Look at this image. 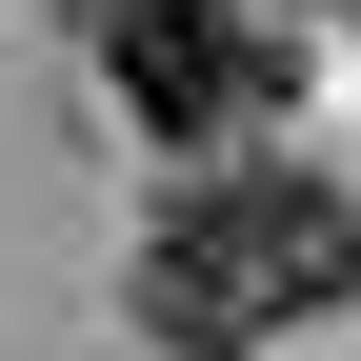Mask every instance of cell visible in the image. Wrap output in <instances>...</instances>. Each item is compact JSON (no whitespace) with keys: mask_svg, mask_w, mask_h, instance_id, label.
<instances>
[{"mask_svg":"<svg viewBox=\"0 0 361 361\" xmlns=\"http://www.w3.org/2000/svg\"><path fill=\"white\" fill-rule=\"evenodd\" d=\"M80 61H101V101H121V141H161V161H201V180L281 141V20H261V0H141V20H101Z\"/></svg>","mask_w":361,"mask_h":361,"instance_id":"cell-1","label":"cell"},{"mask_svg":"<svg viewBox=\"0 0 361 361\" xmlns=\"http://www.w3.org/2000/svg\"><path fill=\"white\" fill-rule=\"evenodd\" d=\"M201 201H221V241H241L261 341H301V322H341V301H361V201H341L322 161H281V141H261V161H221Z\"/></svg>","mask_w":361,"mask_h":361,"instance_id":"cell-2","label":"cell"},{"mask_svg":"<svg viewBox=\"0 0 361 361\" xmlns=\"http://www.w3.org/2000/svg\"><path fill=\"white\" fill-rule=\"evenodd\" d=\"M121 322H141L161 361H261V301H241V241H221V201L180 180V201L141 221V261H121Z\"/></svg>","mask_w":361,"mask_h":361,"instance_id":"cell-3","label":"cell"}]
</instances>
